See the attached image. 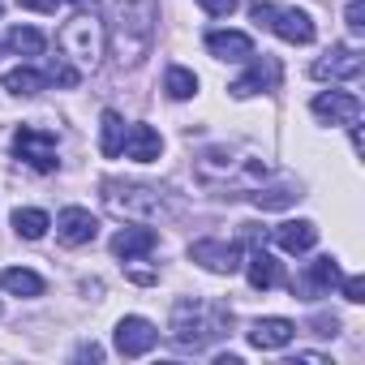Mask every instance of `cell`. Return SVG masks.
Returning <instances> with one entry per match:
<instances>
[{
	"label": "cell",
	"instance_id": "obj_17",
	"mask_svg": "<svg viewBox=\"0 0 365 365\" xmlns=\"http://www.w3.org/2000/svg\"><path fill=\"white\" fill-rule=\"evenodd\" d=\"M292 335H297V327H292L288 318H258V322L250 327V344H254V348H262V352L288 348V344H292Z\"/></svg>",
	"mask_w": 365,
	"mask_h": 365
},
{
	"label": "cell",
	"instance_id": "obj_9",
	"mask_svg": "<svg viewBox=\"0 0 365 365\" xmlns=\"http://www.w3.org/2000/svg\"><path fill=\"white\" fill-rule=\"evenodd\" d=\"M155 339H159V331L146 318H138V314H129V318L116 322V352L120 356H146L155 348Z\"/></svg>",
	"mask_w": 365,
	"mask_h": 365
},
{
	"label": "cell",
	"instance_id": "obj_15",
	"mask_svg": "<svg viewBox=\"0 0 365 365\" xmlns=\"http://www.w3.org/2000/svg\"><path fill=\"white\" fill-rule=\"evenodd\" d=\"M207 52L215 61H250L254 56V39L245 31H211L207 35Z\"/></svg>",
	"mask_w": 365,
	"mask_h": 365
},
{
	"label": "cell",
	"instance_id": "obj_3",
	"mask_svg": "<svg viewBox=\"0 0 365 365\" xmlns=\"http://www.w3.org/2000/svg\"><path fill=\"white\" fill-rule=\"evenodd\" d=\"M159 5L155 0H112V43L120 65H138L155 43Z\"/></svg>",
	"mask_w": 365,
	"mask_h": 365
},
{
	"label": "cell",
	"instance_id": "obj_31",
	"mask_svg": "<svg viewBox=\"0 0 365 365\" xmlns=\"http://www.w3.org/2000/svg\"><path fill=\"white\" fill-rule=\"evenodd\" d=\"M309 327H314V335H335V331H339V318H335V314H331V318H327V314H318Z\"/></svg>",
	"mask_w": 365,
	"mask_h": 365
},
{
	"label": "cell",
	"instance_id": "obj_33",
	"mask_svg": "<svg viewBox=\"0 0 365 365\" xmlns=\"http://www.w3.org/2000/svg\"><path fill=\"white\" fill-rule=\"evenodd\" d=\"M69 5H78V9H95L99 0H69Z\"/></svg>",
	"mask_w": 365,
	"mask_h": 365
},
{
	"label": "cell",
	"instance_id": "obj_1",
	"mask_svg": "<svg viewBox=\"0 0 365 365\" xmlns=\"http://www.w3.org/2000/svg\"><path fill=\"white\" fill-rule=\"evenodd\" d=\"M194 172H198L202 185H211V190H228V198H237V194H254L262 180L271 176L267 159L245 155V150H232V146H207V150H198Z\"/></svg>",
	"mask_w": 365,
	"mask_h": 365
},
{
	"label": "cell",
	"instance_id": "obj_12",
	"mask_svg": "<svg viewBox=\"0 0 365 365\" xmlns=\"http://www.w3.org/2000/svg\"><path fill=\"white\" fill-rule=\"evenodd\" d=\"M284 43H314V18L305 9H275L267 22Z\"/></svg>",
	"mask_w": 365,
	"mask_h": 365
},
{
	"label": "cell",
	"instance_id": "obj_24",
	"mask_svg": "<svg viewBox=\"0 0 365 365\" xmlns=\"http://www.w3.org/2000/svg\"><path fill=\"white\" fill-rule=\"evenodd\" d=\"M163 91H168L172 99H194V95H198V73L185 69V65H172L168 78H163Z\"/></svg>",
	"mask_w": 365,
	"mask_h": 365
},
{
	"label": "cell",
	"instance_id": "obj_28",
	"mask_svg": "<svg viewBox=\"0 0 365 365\" xmlns=\"http://www.w3.org/2000/svg\"><path fill=\"white\" fill-rule=\"evenodd\" d=\"M339 288H344V301H352V305H361V301H365V279H361V275L339 279Z\"/></svg>",
	"mask_w": 365,
	"mask_h": 365
},
{
	"label": "cell",
	"instance_id": "obj_27",
	"mask_svg": "<svg viewBox=\"0 0 365 365\" xmlns=\"http://www.w3.org/2000/svg\"><path fill=\"white\" fill-rule=\"evenodd\" d=\"M344 275H339V267H335V258H318L314 267H309V288H335Z\"/></svg>",
	"mask_w": 365,
	"mask_h": 365
},
{
	"label": "cell",
	"instance_id": "obj_18",
	"mask_svg": "<svg viewBox=\"0 0 365 365\" xmlns=\"http://www.w3.org/2000/svg\"><path fill=\"white\" fill-rule=\"evenodd\" d=\"M155 245H159V232H155V228H120V232L112 237V254H116V258H125V262H133V258L150 254Z\"/></svg>",
	"mask_w": 365,
	"mask_h": 365
},
{
	"label": "cell",
	"instance_id": "obj_2",
	"mask_svg": "<svg viewBox=\"0 0 365 365\" xmlns=\"http://www.w3.org/2000/svg\"><path fill=\"white\" fill-rule=\"evenodd\" d=\"M232 327V309L220 301H202V297H185L172 309V339L190 352H202L207 344H215L220 335H228Z\"/></svg>",
	"mask_w": 365,
	"mask_h": 365
},
{
	"label": "cell",
	"instance_id": "obj_11",
	"mask_svg": "<svg viewBox=\"0 0 365 365\" xmlns=\"http://www.w3.org/2000/svg\"><path fill=\"white\" fill-rule=\"evenodd\" d=\"M95 232H99V220H95L86 207H65V211L56 215V237H61L65 245H91Z\"/></svg>",
	"mask_w": 365,
	"mask_h": 365
},
{
	"label": "cell",
	"instance_id": "obj_20",
	"mask_svg": "<svg viewBox=\"0 0 365 365\" xmlns=\"http://www.w3.org/2000/svg\"><path fill=\"white\" fill-rule=\"evenodd\" d=\"M120 146H125V120H120V112L108 108V112L99 116V155H103V159H116Z\"/></svg>",
	"mask_w": 365,
	"mask_h": 365
},
{
	"label": "cell",
	"instance_id": "obj_10",
	"mask_svg": "<svg viewBox=\"0 0 365 365\" xmlns=\"http://www.w3.org/2000/svg\"><path fill=\"white\" fill-rule=\"evenodd\" d=\"M190 258H194L198 267L215 271V275H232V271H241V250H237L232 241H194Z\"/></svg>",
	"mask_w": 365,
	"mask_h": 365
},
{
	"label": "cell",
	"instance_id": "obj_4",
	"mask_svg": "<svg viewBox=\"0 0 365 365\" xmlns=\"http://www.w3.org/2000/svg\"><path fill=\"white\" fill-rule=\"evenodd\" d=\"M103 202L108 211L125 215V220H163L176 215V202H163V190L150 185H125V180H103Z\"/></svg>",
	"mask_w": 365,
	"mask_h": 365
},
{
	"label": "cell",
	"instance_id": "obj_7",
	"mask_svg": "<svg viewBox=\"0 0 365 365\" xmlns=\"http://www.w3.org/2000/svg\"><path fill=\"white\" fill-rule=\"evenodd\" d=\"M309 108L322 125H356L361 120V99L352 91H322Z\"/></svg>",
	"mask_w": 365,
	"mask_h": 365
},
{
	"label": "cell",
	"instance_id": "obj_8",
	"mask_svg": "<svg viewBox=\"0 0 365 365\" xmlns=\"http://www.w3.org/2000/svg\"><path fill=\"white\" fill-rule=\"evenodd\" d=\"M275 86H279V61L275 56H250V73L237 78L228 91H232V99H250V95L275 91Z\"/></svg>",
	"mask_w": 365,
	"mask_h": 365
},
{
	"label": "cell",
	"instance_id": "obj_25",
	"mask_svg": "<svg viewBox=\"0 0 365 365\" xmlns=\"http://www.w3.org/2000/svg\"><path fill=\"white\" fill-rule=\"evenodd\" d=\"M48 228H52V220H48L43 211H35V207H26V211L18 207V211H14V232H18V237H26V241H39Z\"/></svg>",
	"mask_w": 365,
	"mask_h": 365
},
{
	"label": "cell",
	"instance_id": "obj_23",
	"mask_svg": "<svg viewBox=\"0 0 365 365\" xmlns=\"http://www.w3.org/2000/svg\"><path fill=\"white\" fill-rule=\"evenodd\" d=\"M250 198H254L258 211H284V207H292V202L301 198V190H297V185H275V190H262V185H258Z\"/></svg>",
	"mask_w": 365,
	"mask_h": 365
},
{
	"label": "cell",
	"instance_id": "obj_13",
	"mask_svg": "<svg viewBox=\"0 0 365 365\" xmlns=\"http://www.w3.org/2000/svg\"><path fill=\"white\" fill-rule=\"evenodd\" d=\"M361 65H365V61L356 56V48H331L322 61H314V69H309V73H314L318 82H327V78H331V82H339V78H356V73H361Z\"/></svg>",
	"mask_w": 365,
	"mask_h": 365
},
{
	"label": "cell",
	"instance_id": "obj_5",
	"mask_svg": "<svg viewBox=\"0 0 365 365\" xmlns=\"http://www.w3.org/2000/svg\"><path fill=\"white\" fill-rule=\"evenodd\" d=\"M61 52L65 61H73V69H95L103 56V26L95 22V14H78L73 22L61 26Z\"/></svg>",
	"mask_w": 365,
	"mask_h": 365
},
{
	"label": "cell",
	"instance_id": "obj_26",
	"mask_svg": "<svg viewBox=\"0 0 365 365\" xmlns=\"http://www.w3.org/2000/svg\"><path fill=\"white\" fill-rule=\"evenodd\" d=\"M9 48H14L18 56H43L48 39H43V31H35V26H14V31H9Z\"/></svg>",
	"mask_w": 365,
	"mask_h": 365
},
{
	"label": "cell",
	"instance_id": "obj_21",
	"mask_svg": "<svg viewBox=\"0 0 365 365\" xmlns=\"http://www.w3.org/2000/svg\"><path fill=\"white\" fill-rule=\"evenodd\" d=\"M0 284H5L9 297H43V279L26 267H9L5 275H0Z\"/></svg>",
	"mask_w": 365,
	"mask_h": 365
},
{
	"label": "cell",
	"instance_id": "obj_34",
	"mask_svg": "<svg viewBox=\"0 0 365 365\" xmlns=\"http://www.w3.org/2000/svg\"><path fill=\"white\" fill-rule=\"evenodd\" d=\"M0 14H5V0H0Z\"/></svg>",
	"mask_w": 365,
	"mask_h": 365
},
{
	"label": "cell",
	"instance_id": "obj_16",
	"mask_svg": "<svg viewBox=\"0 0 365 365\" xmlns=\"http://www.w3.org/2000/svg\"><path fill=\"white\" fill-rule=\"evenodd\" d=\"M275 245L284 254H309L318 245V224L314 220H288L275 228Z\"/></svg>",
	"mask_w": 365,
	"mask_h": 365
},
{
	"label": "cell",
	"instance_id": "obj_32",
	"mask_svg": "<svg viewBox=\"0 0 365 365\" xmlns=\"http://www.w3.org/2000/svg\"><path fill=\"white\" fill-rule=\"evenodd\" d=\"M22 9H35V14H56V0H18Z\"/></svg>",
	"mask_w": 365,
	"mask_h": 365
},
{
	"label": "cell",
	"instance_id": "obj_19",
	"mask_svg": "<svg viewBox=\"0 0 365 365\" xmlns=\"http://www.w3.org/2000/svg\"><path fill=\"white\" fill-rule=\"evenodd\" d=\"M250 284H254L258 292H267V288H279V284H284V271H279L275 254H267V250H254V254H250Z\"/></svg>",
	"mask_w": 365,
	"mask_h": 365
},
{
	"label": "cell",
	"instance_id": "obj_14",
	"mask_svg": "<svg viewBox=\"0 0 365 365\" xmlns=\"http://www.w3.org/2000/svg\"><path fill=\"white\" fill-rule=\"evenodd\" d=\"M159 150H163V138H159L150 125H129V129H125V146H120L125 159H133V163H155Z\"/></svg>",
	"mask_w": 365,
	"mask_h": 365
},
{
	"label": "cell",
	"instance_id": "obj_29",
	"mask_svg": "<svg viewBox=\"0 0 365 365\" xmlns=\"http://www.w3.org/2000/svg\"><path fill=\"white\" fill-rule=\"evenodd\" d=\"M344 18H348V31H352V35H365V5H361V0H352Z\"/></svg>",
	"mask_w": 365,
	"mask_h": 365
},
{
	"label": "cell",
	"instance_id": "obj_30",
	"mask_svg": "<svg viewBox=\"0 0 365 365\" xmlns=\"http://www.w3.org/2000/svg\"><path fill=\"white\" fill-rule=\"evenodd\" d=\"M198 5H202L211 18H228V14L237 9V0H198Z\"/></svg>",
	"mask_w": 365,
	"mask_h": 365
},
{
	"label": "cell",
	"instance_id": "obj_6",
	"mask_svg": "<svg viewBox=\"0 0 365 365\" xmlns=\"http://www.w3.org/2000/svg\"><path fill=\"white\" fill-rule=\"evenodd\" d=\"M14 150H18V159H26L35 172H52V168H56V133H52V129L22 125V129L14 133Z\"/></svg>",
	"mask_w": 365,
	"mask_h": 365
},
{
	"label": "cell",
	"instance_id": "obj_22",
	"mask_svg": "<svg viewBox=\"0 0 365 365\" xmlns=\"http://www.w3.org/2000/svg\"><path fill=\"white\" fill-rule=\"evenodd\" d=\"M43 86H48V78H43L39 69H26V65H22V69H9V73H5V91H9V95H18V99L39 95Z\"/></svg>",
	"mask_w": 365,
	"mask_h": 365
}]
</instances>
